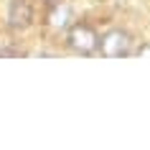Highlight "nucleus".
<instances>
[{
  "label": "nucleus",
  "mask_w": 150,
  "mask_h": 150,
  "mask_svg": "<svg viewBox=\"0 0 150 150\" xmlns=\"http://www.w3.org/2000/svg\"><path fill=\"white\" fill-rule=\"evenodd\" d=\"M135 56H140V59H150V41H145L142 46L135 48Z\"/></svg>",
  "instance_id": "obj_4"
},
{
  "label": "nucleus",
  "mask_w": 150,
  "mask_h": 150,
  "mask_svg": "<svg viewBox=\"0 0 150 150\" xmlns=\"http://www.w3.org/2000/svg\"><path fill=\"white\" fill-rule=\"evenodd\" d=\"M43 3H48V5H56V3H61V0H43Z\"/></svg>",
  "instance_id": "obj_6"
},
{
  "label": "nucleus",
  "mask_w": 150,
  "mask_h": 150,
  "mask_svg": "<svg viewBox=\"0 0 150 150\" xmlns=\"http://www.w3.org/2000/svg\"><path fill=\"white\" fill-rule=\"evenodd\" d=\"M5 23L10 31H25L33 23V5L31 0H8V13H5Z\"/></svg>",
  "instance_id": "obj_3"
},
{
  "label": "nucleus",
  "mask_w": 150,
  "mask_h": 150,
  "mask_svg": "<svg viewBox=\"0 0 150 150\" xmlns=\"http://www.w3.org/2000/svg\"><path fill=\"white\" fill-rule=\"evenodd\" d=\"M97 41H99V33L94 31V25L84 23V21H76L66 28V36H64V43L71 54L76 56H92L97 54Z\"/></svg>",
  "instance_id": "obj_2"
},
{
  "label": "nucleus",
  "mask_w": 150,
  "mask_h": 150,
  "mask_svg": "<svg viewBox=\"0 0 150 150\" xmlns=\"http://www.w3.org/2000/svg\"><path fill=\"white\" fill-rule=\"evenodd\" d=\"M0 56H23V51H18V48H3V46H0Z\"/></svg>",
  "instance_id": "obj_5"
},
{
  "label": "nucleus",
  "mask_w": 150,
  "mask_h": 150,
  "mask_svg": "<svg viewBox=\"0 0 150 150\" xmlns=\"http://www.w3.org/2000/svg\"><path fill=\"white\" fill-rule=\"evenodd\" d=\"M97 51L104 59H125V56L135 54V38L132 33L125 28H110L104 31L97 41Z\"/></svg>",
  "instance_id": "obj_1"
}]
</instances>
